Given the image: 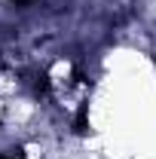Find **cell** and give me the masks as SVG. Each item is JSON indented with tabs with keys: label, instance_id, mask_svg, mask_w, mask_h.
I'll return each instance as SVG.
<instances>
[{
	"label": "cell",
	"instance_id": "cell-1",
	"mask_svg": "<svg viewBox=\"0 0 156 159\" xmlns=\"http://www.w3.org/2000/svg\"><path fill=\"white\" fill-rule=\"evenodd\" d=\"M0 159H9V156H0Z\"/></svg>",
	"mask_w": 156,
	"mask_h": 159
}]
</instances>
